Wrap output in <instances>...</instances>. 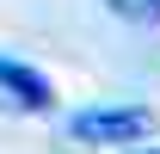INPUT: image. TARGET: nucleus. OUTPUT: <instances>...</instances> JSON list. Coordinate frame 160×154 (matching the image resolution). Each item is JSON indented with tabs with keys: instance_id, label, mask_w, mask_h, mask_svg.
<instances>
[{
	"instance_id": "nucleus-3",
	"label": "nucleus",
	"mask_w": 160,
	"mask_h": 154,
	"mask_svg": "<svg viewBox=\"0 0 160 154\" xmlns=\"http://www.w3.org/2000/svg\"><path fill=\"white\" fill-rule=\"evenodd\" d=\"M105 6L129 25H160V0H105Z\"/></svg>"
},
{
	"instance_id": "nucleus-1",
	"label": "nucleus",
	"mask_w": 160,
	"mask_h": 154,
	"mask_svg": "<svg viewBox=\"0 0 160 154\" xmlns=\"http://www.w3.org/2000/svg\"><path fill=\"white\" fill-rule=\"evenodd\" d=\"M68 130H74V142H92V148H129L160 130V117L148 105H86L68 117Z\"/></svg>"
},
{
	"instance_id": "nucleus-4",
	"label": "nucleus",
	"mask_w": 160,
	"mask_h": 154,
	"mask_svg": "<svg viewBox=\"0 0 160 154\" xmlns=\"http://www.w3.org/2000/svg\"><path fill=\"white\" fill-rule=\"evenodd\" d=\"M136 154H160V148H136Z\"/></svg>"
},
{
	"instance_id": "nucleus-2",
	"label": "nucleus",
	"mask_w": 160,
	"mask_h": 154,
	"mask_svg": "<svg viewBox=\"0 0 160 154\" xmlns=\"http://www.w3.org/2000/svg\"><path fill=\"white\" fill-rule=\"evenodd\" d=\"M0 93L12 99L19 111H49V105H56V93H49V80H43L37 68H25V62H12V56H0Z\"/></svg>"
}]
</instances>
